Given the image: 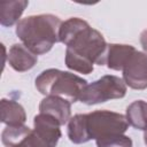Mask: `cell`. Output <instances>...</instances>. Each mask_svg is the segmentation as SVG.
<instances>
[{"label":"cell","mask_w":147,"mask_h":147,"mask_svg":"<svg viewBox=\"0 0 147 147\" xmlns=\"http://www.w3.org/2000/svg\"><path fill=\"white\" fill-rule=\"evenodd\" d=\"M126 121L137 130H147V102L136 100L126 108Z\"/></svg>","instance_id":"cell-12"},{"label":"cell","mask_w":147,"mask_h":147,"mask_svg":"<svg viewBox=\"0 0 147 147\" xmlns=\"http://www.w3.org/2000/svg\"><path fill=\"white\" fill-rule=\"evenodd\" d=\"M36 87L44 95L61 96L71 103L79 100L83 90L86 87L87 82L82 77L59 69L44 70L36 78Z\"/></svg>","instance_id":"cell-3"},{"label":"cell","mask_w":147,"mask_h":147,"mask_svg":"<svg viewBox=\"0 0 147 147\" xmlns=\"http://www.w3.org/2000/svg\"><path fill=\"white\" fill-rule=\"evenodd\" d=\"M144 141L147 145V130H145V132H144Z\"/></svg>","instance_id":"cell-17"},{"label":"cell","mask_w":147,"mask_h":147,"mask_svg":"<svg viewBox=\"0 0 147 147\" xmlns=\"http://www.w3.org/2000/svg\"><path fill=\"white\" fill-rule=\"evenodd\" d=\"M125 94L126 85L124 80L114 75H106L98 80L87 84L79 96V101L91 106L113 99H122Z\"/></svg>","instance_id":"cell-5"},{"label":"cell","mask_w":147,"mask_h":147,"mask_svg":"<svg viewBox=\"0 0 147 147\" xmlns=\"http://www.w3.org/2000/svg\"><path fill=\"white\" fill-rule=\"evenodd\" d=\"M140 44H141L144 51H145L146 54H147V30H144V31L140 33Z\"/></svg>","instance_id":"cell-16"},{"label":"cell","mask_w":147,"mask_h":147,"mask_svg":"<svg viewBox=\"0 0 147 147\" xmlns=\"http://www.w3.org/2000/svg\"><path fill=\"white\" fill-rule=\"evenodd\" d=\"M95 142L98 147H133L131 138L124 134L113 136L107 139L96 140Z\"/></svg>","instance_id":"cell-15"},{"label":"cell","mask_w":147,"mask_h":147,"mask_svg":"<svg viewBox=\"0 0 147 147\" xmlns=\"http://www.w3.org/2000/svg\"><path fill=\"white\" fill-rule=\"evenodd\" d=\"M86 131L90 140H102L117 134H124L129 127L126 117L110 110H94L85 114Z\"/></svg>","instance_id":"cell-4"},{"label":"cell","mask_w":147,"mask_h":147,"mask_svg":"<svg viewBox=\"0 0 147 147\" xmlns=\"http://www.w3.org/2000/svg\"><path fill=\"white\" fill-rule=\"evenodd\" d=\"M29 1L26 0H18V1H10L0 5L1 9V17L0 23L2 26H11L16 22L18 23L21 15L23 14L24 9L28 7Z\"/></svg>","instance_id":"cell-13"},{"label":"cell","mask_w":147,"mask_h":147,"mask_svg":"<svg viewBox=\"0 0 147 147\" xmlns=\"http://www.w3.org/2000/svg\"><path fill=\"white\" fill-rule=\"evenodd\" d=\"M123 80L133 90L147 88V54L136 51L123 68Z\"/></svg>","instance_id":"cell-6"},{"label":"cell","mask_w":147,"mask_h":147,"mask_svg":"<svg viewBox=\"0 0 147 147\" xmlns=\"http://www.w3.org/2000/svg\"><path fill=\"white\" fill-rule=\"evenodd\" d=\"M30 127L22 126H6L1 133V141L5 147H31L28 141V133Z\"/></svg>","instance_id":"cell-11"},{"label":"cell","mask_w":147,"mask_h":147,"mask_svg":"<svg viewBox=\"0 0 147 147\" xmlns=\"http://www.w3.org/2000/svg\"><path fill=\"white\" fill-rule=\"evenodd\" d=\"M137 49L131 45L125 44H108L106 65L111 70H123L130 56Z\"/></svg>","instance_id":"cell-9"},{"label":"cell","mask_w":147,"mask_h":147,"mask_svg":"<svg viewBox=\"0 0 147 147\" xmlns=\"http://www.w3.org/2000/svg\"><path fill=\"white\" fill-rule=\"evenodd\" d=\"M7 59L9 65L18 72H24L32 69L38 61V56L23 44H14L9 48Z\"/></svg>","instance_id":"cell-8"},{"label":"cell","mask_w":147,"mask_h":147,"mask_svg":"<svg viewBox=\"0 0 147 147\" xmlns=\"http://www.w3.org/2000/svg\"><path fill=\"white\" fill-rule=\"evenodd\" d=\"M39 113L53 116L60 125H64L71 118V102L56 95H47L40 101Z\"/></svg>","instance_id":"cell-7"},{"label":"cell","mask_w":147,"mask_h":147,"mask_svg":"<svg viewBox=\"0 0 147 147\" xmlns=\"http://www.w3.org/2000/svg\"><path fill=\"white\" fill-rule=\"evenodd\" d=\"M60 41L67 46L65 65L74 71L88 75L93 71V64L105 65L108 44L103 36L78 17H71L62 22L60 28Z\"/></svg>","instance_id":"cell-1"},{"label":"cell","mask_w":147,"mask_h":147,"mask_svg":"<svg viewBox=\"0 0 147 147\" xmlns=\"http://www.w3.org/2000/svg\"><path fill=\"white\" fill-rule=\"evenodd\" d=\"M68 138L74 144H85L90 141L86 131V121L85 114H77L71 117L68 122Z\"/></svg>","instance_id":"cell-14"},{"label":"cell","mask_w":147,"mask_h":147,"mask_svg":"<svg viewBox=\"0 0 147 147\" xmlns=\"http://www.w3.org/2000/svg\"><path fill=\"white\" fill-rule=\"evenodd\" d=\"M1 122L7 126H22L26 121L24 108L14 100L1 99L0 101Z\"/></svg>","instance_id":"cell-10"},{"label":"cell","mask_w":147,"mask_h":147,"mask_svg":"<svg viewBox=\"0 0 147 147\" xmlns=\"http://www.w3.org/2000/svg\"><path fill=\"white\" fill-rule=\"evenodd\" d=\"M62 21L52 14L31 15L16 24V36L36 55L45 54L60 41Z\"/></svg>","instance_id":"cell-2"}]
</instances>
